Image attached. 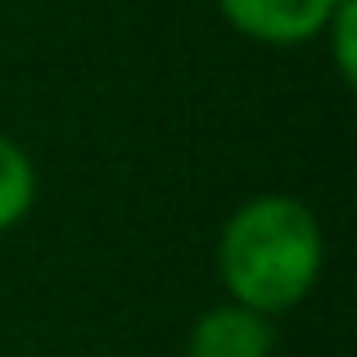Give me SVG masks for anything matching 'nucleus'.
Wrapping results in <instances>:
<instances>
[{
	"instance_id": "1",
	"label": "nucleus",
	"mask_w": 357,
	"mask_h": 357,
	"mask_svg": "<svg viewBox=\"0 0 357 357\" xmlns=\"http://www.w3.org/2000/svg\"><path fill=\"white\" fill-rule=\"evenodd\" d=\"M326 236L317 213L294 195H253L218 231V276L227 298L262 317H285L317 289Z\"/></svg>"
},
{
	"instance_id": "2",
	"label": "nucleus",
	"mask_w": 357,
	"mask_h": 357,
	"mask_svg": "<svg viewBox=\"0 0 357 357\" xmlns=\"http://www.w3.org/2000/svg\"><path fill=\"white\" fill-rule=\"evenodd\" d=\"M240 36L258 45H307L321 36L340 0H213Z\"/></svg>"
},
{
	"instance_id": "3",
	"label": "nucleus",
	"mask_w": 357,
	"mask_h": 357,
	"mask_svg": "<svg viewBox=\"0 0 357 357\" xmlns=\"http://www.w3.org/2000/svg\"><path fill=\"white\" fill-rule=\"evenodd\" d=\"M276 353V317L222 298L204 307L185 335V357H271Z\"/></svg>"
},
{
	"instance_id": "4",
	"label": "nucleus",
	"mask_w": 357,
	"mask_h": 357,
	"mask_svg": "<svg viewBox=\"0 0 357 357\" xmlns=\"http://www.w3.org/2000/svg\"><path fill=\"white\" fill-rule=\"evenodd\" d=\"M36 204V163L14 136L0 131V236L23 227Z\"/></svg>"
},
{
	"instance_id": "5",
	"label": "nucleus",
	"mask_w": 357,
	"mask_h": 357,
	"mask_svg": "<svg viewBox=\"0 0 357 357\" xmlns=\"http://www.w3.org/2000/svg\"><path fill=\"white\" fill-rule=\"evenodd\" d=\"M317 41H326L340 82L353 86V77H357V0H340V5H335V14L326 18V27H321Z\"/></svg>"
}]
</instances>
